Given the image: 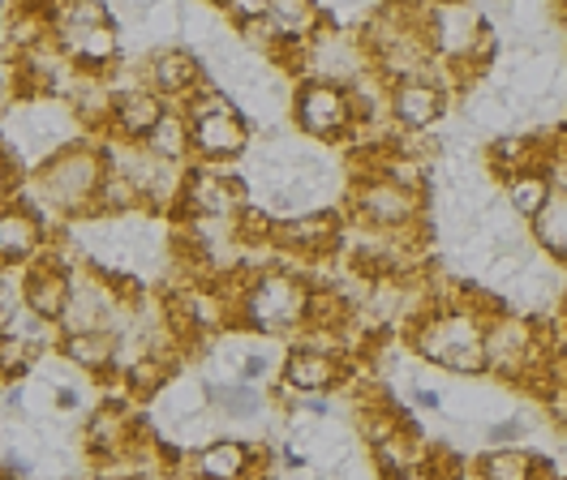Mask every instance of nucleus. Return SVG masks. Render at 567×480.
Here are the masks:
<instances>
[{"label": "nucleus", "mask_w": 567, "mask_h": 480, "mask_svg": "<svg viewBox=\"0 0 567 480\" xmlns=\"http://www.w3.org/2000/svg\"><path fill=\"white\" fill-rule=\"evenodd\" d=\"M104 146L78 137L70 146H61L56 155H48L35 171H27L13 198L39 210L48 219V228L56 232L65 219H82V215L95 210V194L104 185Z\"/></svg>", "instance_id": "obj_1"}, {"label": "nucleus", "mask_w": 567, "mask_h": 480, "mask_svg": "<svg viewBox=\"0 0 567 480\" xmlns=\"http://www.w3.org/2000/svg\"><path fill=\"white\" fill-rule=\"evenodd\" d=\"M464 292L452 305H434L425 309L422 317H413L409 340H413V352L430 365H439L447 374L477 377L486 374V326L495 313H503V305L491 309L486 296L464 301Z\"/></svg>", "instance_id": "obj_2"}, {"label": "nucleus", "mask_w": 567, "mask_h": 480, "mask_svg": "<svg viewBox=\"0 0 567 480\" xmlns=\"http://www.w3.org/2000/svg\"><path fill=\"white\" fill-rule=\"evenodd\" d=\"M315 288L297 271H262L249 274L237 301V326L258 335H301L310 322Z\"/></svg>", "instance_id": "obj_3"}, {"label": "nucleus", "mask_w": 567, "mask_h": 480, "mask_svg": "<svg viewBox=\"0 0 567 480\" xmlns=\"http://www.w3.org/2000/svg\"><path fill=\"white\" fill-rule=\"evenodd\" d=\"M288 116L292 125L315 142H344L353 137L357 125V103L349 95V86L340 82H322V77H306L292 86L288 95Z\"/></svg>", "instance_id": "obj_4"}, {"label": "nucleus", "mask_w": 567, "mask_h": 480, "mask_svg": "<svg viewBox=\"0 0 567 480\" xmlns=\"http://www.w3.org/2000/svg\"><path fill=\"white\" fill-rule=\"evenodd\" d=\"M353 206V219L365 223L370 232H383V237H409L413 228H422L425 219V198L422 194H409L400 185H391L388 176L379 171H365L349 194Z\"/></svg>", "instance_id": "obj_5"}, {"label": "nucleus", "mask_w": 567, "mask_h": 480, "mask_svg": "<svg viewBox=\"0 0 567 480\" xmlns=\"http://www.w3.org/2000/svg\"><path fill=\"white\" fill-rule=\"evenodd\" d=\"M177 206L185 219H237L249 206V189L237 171H224L219 164H189Z\"/></svg>", "instance_id": "obj_6"}, {"label": "nucleus", "mask_w": 567, "mask_h": 480, "mask_svg": "<svg viewBox=\"0 0 567 480\" xmlns=\"http://www.w3.org/2000/svg\"><path fill=\"white\" fill-rule=\"evenodd\" d=\"M349 377V365L340 352H327V347H310V343H297L288 347L280 361V386L310 399V395H331L340 382Z\"/></svg>", "instance_id": "obj_7"}, {"label": "nucleus", "mask_w": 567, "mask_h": 480, "mask_svg": "<svg viewBox=\"0 0 567 480\" xmlns=\"http://www.w3.org/2000/svg\"><path fill=\"white\" fill-rule=\"evenodd\" d=\"M48 219L27 202L9 198L0 206V271H22L48 253Z\"/></svg>", "instance_id": "obj_8"}, {"label": "nucleus", "mask_w": 567, "mask_h": 480, "mask_svg": "<svg viewBox=\"0 0 567 480\" xmlns=\"http://www.w3.org/2000/svg\"><path fill=\"white\" fill-rule=\"evenodd\" d=\"M73 292V271L61 253H43L31 267H22V301H27V313H35L39 322L56 326L61 313L70 305Z\"/></svg>", "instance_id": "obj_9"}, {"label": "nucleus", "mask_w": 567, "mask_h": 480, "mask_svg": "<svg viewBox=\"0 0 567 480\" xmlns=\"http://www.w3.org/2000/svg\"><path fill=\"white\" fill-rule=\"evenodd\" d=\"M189 142H194V164H233L249 150V121L241 107H224L212 116L189 121Z\"/></svg>", "instance_id": "obj_10"}, {"label": "nucleus", "mask_w": 567, "mask_h": 480, "mask_svg": "<svg viewBox=\"0 0 567 480\" xmlns=\"http://www.w3.org/2000/svg\"><path fill=\"white\" fill-rule=\"evenodd\" d=\"M388 112H391V125H400V129H409V134H422V129L443 121V112H447V91H443V82H434L430 73L391 82Z\"/></svg>", "instance_id": "obj_11"}, {"label": "nucleus", "mask_w": 567, "mask_h": 480, "mask_svg": "<svg viewBox=\"0 0 567 480\" xmlns=\"http://www.w3.org/2000/svg\"><path fill=\"white\" fill-rule=\"evenodd\" d=\"M52 43L65 52L78 73H107L125 56V43H121V27L116 18L112 22H95V27H70V31H56Z\"/></svg>", "instance_id": "obj_12"}, {"label": "nucleus", "mask_w": 567, "mask_h": 480, "mask_svg": "<svg viewBox=\"0 0 567 480\" xmlns=\"http://www.w3.org/2000/svg\"><path fill=\"white\" fill-rule=\"evenodd\" d=\"M142 82L164 95L168 103H181L189 91H198L207 82L203 73V56L198 52H185V48H155L142 65Z\"/></svg>", "instance_id": "obj_13"}, {"label": "nucleus", "mask_w": 567, "mask_h": 480, "mask_svg": "<svg viewBox=\"0 0 567 480\" xmlns=\"http://www.w3.org/2000/svg\"><path fill=\"white\" fill-rule=\"evenodd\" d=\"M340 240V215L336 210H301V215H284L276 219V232L271 244H280L288 253H301V258H319L327 249H336Z\"/></svg>", "instance_id": "obj_14"}, {"label": "nucleus", "mask_w": 567, "mask_h": 480, "mask_svg": "<svg viewBox=\"0 0 567 480\" xmlns=\"http://www.w3.org/2000/svg\"><path fill=\"white\" fill-rule=\"evenodd\" d=\"M173 103L164 95H155L151 86H138V91H112V121H107V134L116 142H142L159 125V116L168 112Z\"/></svg>", "instance_id": "obj_15"}, {"label": "nucleus", "mask_w": 567, "mask_h": 480, "mask_svg": "<svg viewBox=\"0 0 567 480\" xmlns=\"http://www.w3.org/2000/svg\"><path fill=\"white\" fill-rule=\"evenodd\" d=\"M56 356L82 374L107 377L121 369V335L116 331H73L56 340Z\"/></svg>", "instance_id": "obj_16"}, {"label": "nucleus", "mask_w": 567, "mask_h": 480, "mask_svg": "<svg viewBox=\"0 0 567 480\" xmlns=\"http://www.w3.org/2000/svg\"><path fill=\"white\" fill-rule=\"evenodd\" d=\"M258 450L254 442H241V438H215V442L198 446L194 450V477L198 480H249L254 468H258Z\"/></svg>", "instance_id": "obj_17"}, {"label": "nucleus", "mask_w": 567, "mask_h": 480, "mask_svg": "<svg viewBox=\"0 0 567 480\" xmlns=\"http://www.w3.org/2000/svg\"><path fill=\"white\" fill-rule=\"evenodd\" d=\"M134 416L121 408H95L86 416V425H82V446H86V455H95L100 463L107 459H121V455H130L134 450Z\"/></svg>", "instance_id": "obj_18"}, {"label": "nucleus", "mask_w": 567, "mask_h": 480, "mask_svg": "<svg viewBox=\"0 0 567 480\" xmlns=\"http://www.w3.org/2000/svg\"><path fill=\"white\" fill-rule=\"evenodd\" d=\"M142 146H146L155 159H164V164H185V159L194 155V142H189V116L181 112V103H173V107L159 116V125L142 137Z\"/></svg>", "instance_id": "obj_19"}, {"label": "nucleus", "mask_w": 567, "mask_h": 480, "mask_svg": "<svg viewBox=\"0 0 567 480\" xmlns=\"http://www.w3.org/2000/svg\"><path fill=\"white\" fill-rule=\"evenodd\" d=\"M529 223H533V240H537V249H542L546 258H555V262H567V189L555 185L550 202L542 206Z\"/></svg>", "instance_id": "obj_20"}, {"label": "nucleus", "mask_w": 567, "mask_h": 480, "mask_svg": "<svg viewBox=\"0 0 567 480\" xmlns=\"http://www.w3.org/2000/svg\"><path fill=\"white\" fill-rule=\"evenodd\" d=\"M503 185H507V206H512L520 219H533L542 206L550 202V194H555L550 168H525V171H516V176H507Z\"/></svg>", "instance_id": "obj_21"}, {"label": "nucleus", "mask_w": 567, "mask_h": 480, "mask_svg": "<svg viewBox=\"0 0 567 480\" xmlns=\"http://www.w3.org/2000/svg\"><path fill=\"white\" fill-rule=\"evenodd\" d=\"M537 472H542V459L525 446H495L477 463L482 480H537Z\"/></svg>", "instance_id": "obj_22"}, {"label": "nucleus", "mask_w": 567, "mask_h": 480, "mask_svg": "<svg viewBox=\"0 0 567 480\" xmlns=\"http://www.w3.org/2000/svg\"><path fill=\"white\" fill-rule=\"evenodd\" d=\"M212 408L224 420H254L267 408V390L254 386V382H212Z\"/></svg>", "instance_id": "obj_23"}, {"label": "nucleus", "mask_w": 567, "mask_h": 480, "mask_svg": "<svg viewBox=\"0 0 567 480\" xmlns=\"http://www.w3.org/2000/svg\"><path fill=\"white\" fill-rule=\"evenodd\" d=\"M138 206H146L142 202V189L121 168L107 164L104 185H100V194H95V210H91V215H100V219H121V215H130V210H138Z\"/></svg>", "instance_id": "obj_24"}, {"label": "nucleus", "mask_w": 567, "mask_h": 480, "mask_svg": "<svg viewBox=\"0 0 567 480\" xmlns=\"http://www.w3.org/2000/svg\"><path fill=\"white\" fill-rule=\"evenodd\" d=\"M43 352H48L43 343L27 340V335H18V331L0 335V382H22V377L35 369V361Z\"/></svg>", "instance_id": "obj_25"}, {"label": "nucleus", "mask_w": 567, "mask_h": 480, "mask_svg": "<svg viewBox=\"0 0 567 480\" xmlns=\"http://www.w3.org/2000/svg\"><path fill=\"white\" fill-rule=\"evenodd\" d=\"M27 322V301H22V271H0V335L18 331Z\"/></svg>", "instance_id": "obj_26"}, {"label": "nucleus", "mask_w": 567, "mask_h": 480, "mask_svg": "<svg viewBox=\"0 0 567 480\" xmlns=\"http://www.w3.org/2000/svg\"><path fill=\"white\" fill-rule=\"evenodd\" d=\"M142 22H146V31L155 34V39H173V34L185 31V4H177V0H155V4L142 9Z\"/></svg>", "instance_id": "obj_27"}, {"label": "nucleus", "mask_w": 567, "mask_h": 480, "mask_svg": "<svg viewBox=\"0 0 567 480\" xmlns=\"http://www.w3.org/2000/svg\"><path fill=\"white\" fill-rule=\"evenodd\" d=\"M525 434H529V416H507V420H498V425L486 429V442L491 446H516Z\"/></svg>", "instance_id": "obj_28"}, {"label": "nucleus", "mask_w": 567, "mask_h": 480, "mask_svg": "<svg viewBox=\"0 0 567 480\" xmlns=\"http://www.w3.org/2000/svg\"><path fill=\"white\" fill-rule=\"evenodd\" d=\"M224 13L233 27H246V22H258L271 13V0H224Z\"/></svg>", "instance_id": "obj_29"}, {"label": "nucleus", "mask_w": 567, "mask_h": 480, "mask_svg": "<svg viewBox=\"0 0 567 480\" xmlns=\"http://www.w3.org/2000/svg\"><path fill=\"white\" fill-rule=\"evenodd\" d=\"M18 185H22V168H18V164L9 159V150L0 146V206L18 194Z\"/></svg>", "instance_id": "obj_30"}, {"label": "nucleus", "mask_w": 567, "mask_h": 480, "mask_svg": "<svg viewBox=\"0 0 567 480\" xmlns=\"http://www.w3.org/2000/svg\"><path fill=\"white\" fill-rule=\"evenodd\" d=\"M22 91V73H18V65H9V61H0V116L9 112V103H13V95Z\"/></svg>", "instance_id": "obj_31"}, {"label": "nucleus", "mask_w": 567, "mask_h": 480, "mask_svg": "<svg viewBox=\"0 0 567 480\" xmlns=\"http://www.w3.org/2000/svg\"><path fill=\"white\" fill-rule=\"evenodd\" d=\"M388 480H447L430 459H422V463H413V468H404V472H395V477H388Z\"/></svg>", "instance_id": "obj_32"}, {"label": "nucleus", "mask_w": 567, "mask_h": 480, "mask_svg": "<svg viewBox=\"0 0 567 480\" xmlns=\"http://www.w3.org/2000/svg\"><path fill=\"white\" fill-rule=\"evenodd\" d=\"M413 404H417L422 411H443V395H439V390H430V386H417V382H413Z\"/></svg>", "instance_id": "obj_33"}, {"label": "nucleus", "mask_w": 567, "mask_h": 480, "mask_svg": "<svg viewBox=\"0 0 567 480\" xmlns=\"http://www.w3.org/2000/svg\"><path fill=\"white\" fill-rule=\"evenodd\" d=\"M0 480H18V477H9V472H0Z\"/></svg>", "instance_id": "obj_34"}, {"label": "nucleus", "mask_w": 567, "mask_h": 480, "mask_svg": "<svg viewBox=\"0 0 567 480\" xmlns=\"http://www.w3.org/2000/svg\"><path fill=\"white\" fill-rule=\"evenodd\" d=\"M0 34H4V18H0Z\"/></svg>", "instance_id": "obj_35"}, {"label": "nucleus", "mask_w": 567, "mask_h": 480, "mask_svg": "<svg viewBox=\"0 0 567 480\" xmlns=\"http://www.w3.org/2000/svg\"><path fill=\"white\" fill-rule=\"evenodd\" d=\"M503 4H512V0H503Z\"/></svg>", "instance_id": "obj_36"}, {"label": "nucleus", "mask_w": 567, "mask_h": 480, "mask_svg": "<svg viewBox=\"0 0 567 480\" xmlns=\"http://www.w3.org/2000/svg\"><path fill=\"white\" fill-rule=\"evenodd\" d=\"M215 4H224V0H215Z\"/></svg>", "instance_id": "obj_37"}, {"label": "nucleus", "mask_w": 567, "mask_h": 480, "mask_svg": "<svg viewBox=\"0 0 567 480\" xmlns=\"http://www.w3.org/2000/svg\"><path fill=\"white\" fill-rule=\"evenodd\" d=\"M564 386H567V377H564Z\"/></svg>", "instance_id": "obj_38"}]
</instances>
